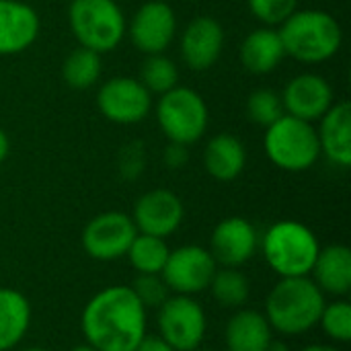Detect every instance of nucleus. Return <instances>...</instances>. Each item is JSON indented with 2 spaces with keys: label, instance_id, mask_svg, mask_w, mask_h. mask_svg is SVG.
I'll list each match as a JSON object with an SVG mask.
<instances>
[{
  "label": "nucleus",
  "instance_id": "1",
  "mask_svg": "<svg viewBox=\"0 0 351 351\" xmlns=\"http://www.w3.org/2000/svg\"><path fill=\"white\" fill-rule=\"evenodd\" d=\"M80 331L97 351H136L148 333V311L130 286H109L82 308Z\"/></svg>",
  "mask_w": 351,
  "mask_h": 351
},
{
  "label": "nucleus",
  "instance_id": "2",
  "mask_svg": "<svg viewBox=\"0 0 351 351\" xmlns=\"http://www.w3.org/2000/svg\"><path fill=\"white\" fill-rule=\"evenodd\" d=\"M325 306V294L311 280L280 278L265 298V319L274 333L284 337H300L319 325Z\"/></svg>",
  "mask_w": 351,
  "mask_h": 351
},
{
  "label": "nucleus",
  "instance_id": "3",
  "mask_svg": "<svg viewBox=\"0 0 351 351\" xmlns=\"http://www.w3.org/2000/svg\"><path fill=\"white\" fill-rule=\"evenodd\" d=\"M286 56L302 64L331 60L343 43L339 21L321 8H296L280 27Z\"/></svg>",
  "mask_w": 351,
  "mask_h": 351
},
{
  "label": "nucleus",
  "instance_id": "4",
  "mask_svg": "<svg viewBox=\"0 0 351 351\" xmlns=\"http://www.w3.org/2000/svg\"><path fill=\"white\" fill-rule=\"evenodd\" d=\"M265 263L280 278L311 276V269L321 251L317 234L298 220L274 222L259 239Z\"/></svg>",
  "mask_w": 351,
  "mask_h": 351
},
{
  "label": "nucleus",
  "instance_id": "5",
  "mask_svg": "<svg viewBox=\"0 0 351 351\" xmlns=\"http://www.w3.org/2000/svg\"><path fill=\"white\" fill-rule=\"evenodd\" d=\"M263 150L269 162L286 173L308 171L321 156L317 128L284 113L276 123L265 128Z\"/></svg>",
  "mask_w": 351,
  "mask_h": 351
},
{
  "label": "nucleus",
  "instance_id": "6",
  "mask_svg": "<svg viewBox=\"0 0 351 351\" xmlns=\"http://www.w3.org/2000/svg\"><path fill=\"white\" fill-rule=\"evenodd\" d=\"M68 25L78 45L103 56L123 41L128 21L115 0H72Z\"/></svg>",
  "mask_w": 351,
  "mask_h": 351
},
{
  "label": "nucleus",
  "instance_id": "7",
  "mask_svg": "<svg viewBox=\"0 0 351 351\" xmlns=\"http://www.w3.org/2000/svg\"><path fill=\"white\" fill-rule=\"evenodd\" d=\"M156 121L169 142L191 146L204 138L210 123V111L197 90L177 84L158 97Z\"/></svg>",
  "mask_w": 351,
  "mask_h": 351
},
{
  "label": "nucleus",
  "instance_id": "8",
  "mask_svg": "<svg viewBox=\"0 0 351 351\" xmlns=\"http://www.w3.org/2000/svg\"><path fill=\"white\" fill-rule=\"evenodd\" d=\"M156 311L158 335L173 350L195 351L202 348L208 331V317L193 296L171 294Z\"/></svg>",
  "mask_w": 351,
  "mask_h": 351
},
{
  "label": "nucleus",
  "instance_id": "9",
  "mask_svg": "<svg viewBox=\"0 0 351 351\" xmlns=\"http://www.w3.org/2000/svg\"><path fill=\"white\" fill-rule=\"evenodd\" d=\"M99 113L117 125L142 123L152 111V95L134 76H113L97 90Z\"/></svg>",
  "mask_w": 351,
  "mask_h": 351
},
{
  "label": "nucleus",
  "instance_id": "10",
  "mask_svg": "<svg viewBox=\"0 0 351 351\" xmlns=\"http://www.w3.org/2000/svg\"><path fill=\"white\" fill-rule=\"evenodd\" d=\"M138 228L130 214L111 210L101 212L82 228V249L95 261H117L125 257Z\"/></svg>",
  "mask_w": 351,
  "mask_h": 351
},
{
  "label": "nucleus",
  "instance_id": "11",
  "mask_svg": "<svg viewBox=\"0 0 351 351\" xmlns=\"http://www.w3.org/2000/svg\"><path fill=\"white\" fill-rule=\"evenodd\" d=\"M218 263L212 253L199 245H183L169 253V259L160 271L171 294L195 296L208 290Z\"/></svg>",
  "mask_w": 351,
  "mask_h": 351
},
{
  "label": "nucleus",
  "instance_id": "12",
  "mask_svg": "<svg viewBox=\"0 0 351 351\" xmlns=\"http://www.w3.org/2000/svg\"><path fill=\"white\" fill-rule=\"evenodd\" d=\"M175 8L165 0L144 2L125 27V35L132 45L146 56L165 53L177 37Z\"/></svg>",
  "mask_w": 351,
  "mask_h": 351
},
{
  "label": "nucleus",
  "instance_id": "13",
  "mask_svg": "<svg viewBox=\"0 0 351 351\" xmlns=\"http://www.w3.org/2000/svg\"><path fill=\"white\" fill-rule=\"evenodd\" d=\"M185 218L181 197L171 189H150L142 193L132 210V220L142 234L167 239L179 230Z\"/></svg>",
  "mask_w": 351,
  "mask_h": 351
},
{
  "label": "nucleus",
  "instance_id": "14",
  "mask_svg": "<svg viewBox=\"0 0 351 351\" xmlns=\"http://www.w3.org/2000/svg\"><path fill=\"white\" fill-rule=\"evenodd\" d=\"M226 41L224 27L218 19L210 14L193 16L179 37V51L181 60L189 70L204 72L210 70L222 56Z\"/></svg>",
  "mask_w": 351,
  "mask_h": 351
},
{
  "label": "nucleus",
  "instance_id": "15",
  "mask_svg": "<svg viewBox=\"0 0 351 351\" xmlns=\"http://www.w3.org/2000/svg\"><path fill=\"white\" fill-rule=\"evenodd\" d=\"M280 97L288 115L308 123L319 121L335 103L329 80L315 72H302L290 78Z\"/></svg>",
  "mask_w": 351,
  "mask_h": 351
},
{
  "label": "nucleus",
  "instance_id": "16",
  "mask_svg": "<svg viewBox=\"0 0 351 351\" xmlns=\"http://www.w3.org/2000/svg\"><path fill=\"white\" fill-rule=\"evenodd\" d=\"M259 249V234L253 222L243 216L220 220L210 237V253L218 267H241L253 259Z\"/></svg>",
  "mask_w": 351,
  "mask_h": 351
},
{
  "label": "nucleus",
  "instance_id": "17",
  "mask_svg": "<svg viewBox=\"0 0 351 351\" xmlns=\"http://www.w3.org/2000/svg\"><path fill=\"white\" fill-rule=\"evenodd\" d=\"M41 31L37 10L23 0H0V56L29 49Z\"/></svg>",
  "mask_w": 351,
  "mask_h": 351
},
{
  "label": "nucleus",
  "instance_id": "18",
  "mask_svg": "<svg viewBox=\"0 0 351 351\" xmlns=\"http://www.w3.org/2000/svg\"><path fill=\"white\" fill-rule=\"evenodd\" d=\"M321 154L335 167L348 169L351 165V105L335 101L331 109L319 119Z\"/></svg>",
  "mask_w": 351,
  "mask_h": 351
},
{
  "label": "nucleus",
  "instance_id": "19",
  "mask_svg": "<svg viewBox=\"0 0 351 351\" xmlns=\"http://www.w3.org/2000/svg\"><path fill=\"white\" fill-rule=\"evenodd\" d=\"M241 64L247 72L255 76H265L274 72L286 58V49L278 27H259L247 33L241 43Z\"/></svg>",
  "mask_w": 351,
  "mask_h": 351
},
{
  "label": "nucleus",
  "instance_id": "20",
  "mask_svg": "<svg viewBox=\"0 0 351 351\" xmlns=\"http://www.w3.org/2000/svg\"><path fill=\"white\" fill-rule=\"evenodd\" d=\"M311 280L323 294L346 298L351 292V251L346 245L323 247L311 269Z\"/></svg>",
  "mask_w": 351,
  "mask_h": 351
},
{
  "label": "nucleus",
  "instance_id": "21",
  "mask_svg": "<svg viewBox=\"0 0 351 351\" xmlns=\"http://www.w3.org/2000/svg\"><path fill=\"white\" fill-rule=\"evenodd\" d=\"M274 341V331L263 313L253 308H239L226 323V351H267Z\"/></svg>",
  "mask_w": 351,
  "mask_h": 351
},
{
  "label": "nucleus",
  "instance_id": "22",
  "mask_svg": "<svg viewBox=\"0 0 351 351\" xmlns=\"http://www.w3.org/2000/svg\"><path fill=\"white\" fill-rule=\"evenodd\" d=\"M204 167L208 175L220 183H230L247 167V148L241 138L222 132L208 140L204 148Z\"/></svg>",
  "mask_w": 351,
  "mask_h": 351
},
{
  "label": "nucleus",
  "instance_id": "23",
  "mask_svg": "<svg viewBox=\"0 0 351 351\" xmlns=\"http://www.w3.org/2000/svg\"><path fill=\"white\" fill-rule=\"evenodd\" d=\"M31 327V302L14 288H0V351L14 350Z\"/></svg>",
  "mask_w": 351,
  "mask_h": 351
},
{
  "label": "nucleus",
  "instance_id": "24",
  "mask_svg": "<svg viewBox=\"0 0 351 351\" xmlns=\"http://www.w3.org/2000/svg\"><path fill=\"white\" fill-rule=\"evenodd\" d=\"M101 74H103L101 53L82 45L72 49L62 64V78L74 90L93 88L101 80Z\"/></svg>",
  "mask_w": 351,
  "mask_h": 351
},
{
  "label": "nucleus",
  "instance_id": "25",
  "mask_svg": "<svg viewBox=\"0 0 351 351\" xmlns=\"http://www.w3.org/2000/svg\"><path fill=\"white\" fill-rule=\"evenodd\" d=\"M208 290L220 306L234 311L243 308L251 296L249 278L239 267H218Z\"/></svg>",
  "mask_w": 351,
  "mask_h": 351
},
{
  "label": "nucleus",
  "instance_id": "26",
  "mask_svg": "<svg viewBox=\"0 0 351 351\" xmlns=\"http://www.w3.org/2000/svg\"><path fill=\"white\" fill-rule=\"evenodd\" d=\"M169 245L160 237L138 232L125 253L136 274H160L169 259Z\"/></svg>",
  "mask_w": 351,
  "mask_h": 351
},
{
  "label": "nucleus",
  "instance_id": "27",
  "mask_svg": "<svg viewBox=\"0 0 351 351\" xmlns=\"http://www.w3.org/2000/svg\"><path fill=\"white\" fill-rule=\"evenodd\" d=\"M140 82L148 88L150 95H165L179 84V68L165 53L146 56L140 72Z\"/></svg>",
  "mask_w": 351,
  "mask_h": 351
},
{
  "label": "nucleus",
  "instance_id": "28",
  "mask_svg": "<svg viewBox=\"0 0 351 351\" xmlns=\"http://www.w3.org/2000/svg\"><path fill=\"white\" fill-rule=\"evenodd\" d=\"M319 325L323 333L335 343L351 341V304L346 298H337L333 302H325Z\"/></svg>",
  "mask_w": 351,
  "mask_h": 351
},
{
  "label": "nucleus",
  "instance_id": "29",
  "mask_svg": "<svg viewBox=\"0 0 351 351\" xmlns=\"http://www.w3.org/2000/svg\"><path fill=\"white\" fill-rule=\"evenodd\" d=\"M245 109H247V117L261 128H269L286 113L280 93H276L271 88L253 90L247 99Z\"/></svg>",
  "mask_w": 351,
  "mask_h": 351
},
{
  "label": "nucleus",
  "instance_id": "30",
  "mask_svg": "<svg viewBox=\"0 0 351 351\" xmlns=\"http://www.w3.org/2000/svg\"><path fill=\"white\" fill-rule=\"evenodd\" d=\"M130 288L134 290V294L138 296V300L144 304L146 311L158 308L171 296V290L160 274H138L136 280L130 284Z\"/></svg>",
  "mask_w": 351,
  "mask_h": 351
},
{
  "label": "nucleus",
  "instance_id": "31",
  "mask_svg": "<svg viewBox=\"0 0 351 351\" xmlns=\"http://www.w3.org/2000/svg\"><path fill=\"white\" fill-rule=\"evenodd\" d=\"M251 14L265 27H280L296 8L298 0H247Z\"/></svg>",
  "mask_w": 351,
  "mask_h": 351
},
{
  "label": "nucleus",
  "instance_id": "32",
  "mask_svg": "<svg viewBox=\"0 0 351 351\" xmlns=\"http://www.w3.org/2000/svg\"><path fill=\"white\" fill-rule=\"evenodd\" d=\"M117 169H119V175L125 181H134L144 173V169H146V152H144L142 142H130V144H125L121 148Z\"/></svg>",
  "mask_w": 351,
  "mask_h": 351
},
{
  "label": "nucleus",
  "instance_id": "33",
  "mask_svg": "<svg viewBox=\"0 0 351 351\" xmlns=\"http://www.w3.org/2000/svg\"><path fill=\"white\" fill-rule=\"evenodd\" d=\"M189 160V146H183V144H175V142H169L162 150V162L167 165V169H183Z\"/></svg>",
  "mask_w": 351,
  "mask_h": 351
},
{
  "label": "nucleus",
  "instance_id": "34",
  "mask_svg": "<svg viewBox=\"0 0 351 351\" xmlns=\"http://www.w3.org/2000/svg\"><path fill=\"white\" fill-rule=\"evenodd\" d=\"M136 351H175L160 335H144V339L138 343Z\"/></svg>",
  "mask_w": 351,
  "mask_h": 351
},
{
  "label": "nucleus",
  "instance_id": "35",
  "mask_svg": "<svg viewBox=\"0 0 351 351\" xmlns=\"http://www.w3.org/2000/svg\"><path fill=\"white\" fill-rule=\"evenodd\" d=\"M10 154V140H8V134L0 128V165L8 158Z\"/></svg>",
  "mask_w": 351,
  "mask_h": 351
},
{
  "label": "nucleus",
  "instance_id": "36",
  "mask_svg": "<svg viewBox=\"0 0 351 351\" xmlns=\"http://www.w3.org/2000/svg\"><path fill=\"white\" fill-rule=\"evenodd\" d=\"M300 351H341L337 350V348H333V346H323V343H315V346H306L304 350Z\"/></svg>",
  "mask_w": 351,
  "mask_h": 351
},
{
  "label": "nucleus",
  "instance_id": "37",
  "mask_svg": "<svg viewBox=\"0 0 351 351\" xmlns=\"http://www.w3.org/2000/svg\"><path fill=\"white\" fill-rule=\"evenodd\" d=\"M70 351H97L95 348H90L88 343H82V346H76V348H72Z\"/></svg>",
  "mask_w": 351,
  "mask_h": 351
},
{
  "label": "nucleus",
  "instance_id": "38",
  "mask_svg": "<svg viewBox=\"0 0 351 351\" xmlns=\"http://www.w3.org/2000/svg\"><path fill=\"white\" fill-rule=\"evenodd\" d=\"M23 351H49V350H45V348H27V350H23Z\"/></svg>",
  "mask_w": 351,
  "mask_h": 351
},
{
  "label": "nucleus",
  "instance_id": "39",
  "mask_svg": "<svg viewBox=\"0 0 351 351\" xmlns=\"http://www.w3.org/2000/svg\"><path fill=\"white\" fill-rule=\"evenodd\" d=\"M195 351H218V350H210V348H197Z\"/></svg>",
  "mask_w": 351,
  "mask_h": 351
}]
</instances>
